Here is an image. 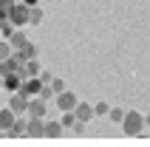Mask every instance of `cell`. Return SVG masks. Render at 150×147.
I'll use <instances>...</instances> for the list:
<instances>
[{
	"label": "cell",
	"instance_id": "obj_1",
	"mask_svg": "<svg viewBox=\"0 0 150 147\" xmlns=\"http://www.w3.org/2000/svg\"><path fill=\"white\" fill-rule=\"evenodd\" d=\"M122 133L125 136H142L144 133V116L139 110H127L122 116Z\"/></svg>",
	"mask_w": 150,
	"mask_h": 147
},
{
	"label": "cell",
	"instance_id": "obj_2",
	"mask_svg": "<svg viewBox=\"0 0 150 147\" xmlns=\"http://www.w3.org/2000/svg\"><path fill=\"white\" fill-rule=\"evenodd\" d=\"M8 20L17 25V28H23V25H28V6H25L23 0H17L14 6H11V11H8Z\"/></svg>",
	"mask_w": 150,
	"mask_h": 147
},
{
	"label": "cell",
	"instance_id": "obj_3",
	"mask_svg": "<svg viewBox=\"0 0 150 147\" xmlns=\"http://www.w3.org/2000/svg\"><path fill=\"white\" fill-rule=\"evenodd\" d=\"M25 136H31V139H45V122H42V116H28V122H25Z\"/></svg>",
	"mask_w": 150,
	"mask_h": 147
},
{
	"label": "cell",
	"instance_id": "obj_4",
	"mask_svg": "<svg viewBox=\"0 0 150 147\" xmlns=\"http://www.w3.org/2000/svg\"><path fill=\"white\" fill-rule=\"evenodd\" d=\"M42 85H45V82H42L40 76H23V88H20V90H23L25 96L31 99V96H40Z\"/></svg>",
	"mask_w": 150,
	"mask_h": 147
},
{
	"label": "cell",
	"instance_id": "obj_5",
	"mask_svg": "<svg viewBox=\"0 0 150 147\" xmlns=\"http://www.w3.org/2000/svg\"><path fill=\"white\" fill-rule=\"evenodd\" d=\"M3 76V90H8V93H14V90L23 88V74L20 71H11V74H0Z\"/></svg>",
	"mask_w": 150,
	"mask_h": 147
},
{
	"label": "cell",
	"instance_id": "obj_6",
	"mask_svg": "<svg viewBox=\"0 0 150 147\" xmlns=\"http://www.w3.org/2000/svg\"><path fill=\"white\" fill-rule=\"evenodd\" d=\"M54 105H57L59 110H74V107H76V96L65 88V90H59L57 96H54Z\"/></svg>",
	"mask_w": 150,
	"mask_h": 147
},
{
	"label": "cell",
	"instance_id": "obj_7",
	"mask_svg": "<svg viewBox=\"0 0 150 147\" xmlns=\"http://www.w3.org/2000/svg\"><path fill=\"white\" fill-rule=\"evenodd\" d=\"M8 107H11L14 113H25V110H28V96H25L23 90H14L11 99H8Z\"/></svg>",
	"mask_w": 150,
	"mask_h": 147
},
{
	"label": "cell",
	"instance_id": "obj_8",
	"mask_svg": "<svg viewBox=\"0 0 150 147\" xmlns=\"http://www.w3.org/2000/svg\"><path fill=\"white\" fill-rule=\"evenodd\" d=\"M45 110H48V102L45 99H40V96L28 99V110H25L28 116H45Z\"/></svg>",
	"mask_w": 150,
	"mask_h": 147
},
{
	"label": "cell",
	"instance_id": "obj_9",
	"mask_svg": "<svg viewBox=\"0 0 150 147\" xmlns=\"http://www.w3.org/2000/svg\"><path fill=\"white\" fill-rule=\"evenodd\" d=\"M74 113H76V119H79V122H85V124H88L93 116H96V113H93V105H88V102H76Z\"/></svg>",
	"mask_w": 150,
	"mask_h": 147
},
{
	"label": "cell",
	"instance_id": "obj_10",
	"mask_svg": "<svg viewBox=\"0 0 150 147\" xmlns=\"http://www.w3.org/2000/svg\"><path fill=\"white\" fill-rule=\"evenodd\" d=\"M14 119H17V113H14V110H11V107H3V110H0V130L6 133L8 127L14 124Z\"/></svg>",
	"mask_w": 150,
	"mask_h": 147
},
{
	"label": "cell",
	"instance_id": "obj_11",
	"mask_svg": "<svg viewBox=\"0 0 150 147\" xmlns=\"http://www.w3.org/2000/svg\"><path fill=\"white\" fill-rule=\"evenodd\" d=\"M8 42H11V48H14V51H23L25 45H28V37H25L20 28H14V34L8 37Z\"/></svg>",
	"mask_w": 150,
	"mask_h": 147
},
{
	"label": "cell",
	"instance_id": "obj_12",
	"mask_svg": "<svg viewBox=\"0 0 150 147\" xmlns=\"http://www.w3.org/2000/svg\"><path fill=\"white\" fill-rule=\"evenodd\" d=\"M25 122H28V119H14V124L6 130V136H11V139H20V136H25Z\"/></svg>",
	"mask_w": 150,
	"mask_h": 147
},
{
	"label": "cell",
	"instance_id": "obj_13",
	"mask_svg": "<svg viewBox=\"0 0 150 147\" xmlns=\"http://www.w3.org/2000/svg\"><path fill=\"white\" fill-rule=\"evenodd\" d=\"M62 130H65L62 122H48V124H45V139H59Z\"/></svg>",
	"mask_w": 150,
	"mask_h": 147
},
{
	"label": "cell",
	"instance_id": "obj_14",
	"mask_svg": "<svg viewBox=\"0 0 150 147\" xmlns=\"http://www.w3.org/2000/svg\"><path fill=\"white\" fill-rule=\"evenodd\" d=\"M40 62H37V59H25L23 62V76H40Z\"/></svg>",
	"mask_w": 150,
	"mask_h": 147
},
{
	"label": "cell",
	"instance_id": "obj_15",
	"mask_svg": "<svg viewBox=\"0 0 150 147\" xmlns=\"http://www.w3.org/2000/svg\"><path fill=\"white\" fill-rule=\"evenodd\" d=\"M28 23H31V25H40L42 23V8L40 6H31V8H28Z\"/></svg>",
	"mask_w": 150,
	"mask_h": 147
},
{
	"label": "cell",
	"instance_id": "obj_16",
	"mask_svg": "<svg viewBox=\"0 0 150 147\" xmlns=\"http://www.w3.org/2000/svg\"><path fill=\"white\" fill-rule=\"evenodd\" d=\"M11 51H14V48H11V42H8V40H3V37H0V59L11 57Z\"/></svg>",
	"mask_w": 150,
	"mask_h": 147
},
{
	"label": "cell",
	"instance_id": "obj_17",
	"mask_svg": "<svg viewBox=\"0 0 150 147\" xmlns=\"http://www.w3.org/2000/svg\"><path fill=\"white\" fill-rule=\"evenodd\" d=\"M23 54H25V59H37V54H40V48H37L34 42H28V45L23 48Z\"/></svg>",
	"mask_w": 150,
	"mask_h": 147
},
{
	"label": "cell",
	"instance_id": "obj_18",
	"mask_svg": "<svg viewBox=\"0 0 150 147\" xmlns=\"http://www.w3.org/2000/svg\"><path fill=\"white\" fill-rule=\"evenodd\" d=\"M51 88H54V96H57L59 90H65V79H57V76H51V82H48Z\"/></svg>",
	"mask_w": 150,
	"mask_h": 147
},
{
	"label": "cell",
	"instance_id": "obj_19",
	"mask_svg": "<svg viewBox=\"0 0 150 147\" xmlns=\"http://www.w3.org/2000/svg\"><path fill=\"white\" fill-rule=\"evenodd\" d=\"M108 110H110L108 102H96V105H93V113L96 116H108Z\"/></svg>",
	"mask_w": 150,
	"mask_h": 147
},
{
	"label": "cell",
	"instance_id": "obj_20",
	"mask_svg": "<svg viewBox=\"0 0 150 147\" xmlns=\"http://www.w3.org/2000/svg\"><path fill=\"white\" fill-rule=\"evenodd\" d=\"M108 116H110V119H113L116 124H122V116H125V113H122V107H110V110H108Z\"/></svg>",
	"mask_w": 150,
	"mask_h": 147
},
{
	"label": "cell",
	"instance_id": "obj_21",
	"mask_svg": "<svg viewBox=\"0 0 150 147\" xmlns=\"http://www.w3.org/2000/svg\"><path fill=\"white\" fill-rule=\"evenodd\" d=\"M23 3H25L28 8H31V6H40V0H23Z\"/></svg>",
	"mask_w": 150,
	"mask_h": 147
},
{
	"label": "cell",
	"instance_id": "obj_22",
	"mask_svg": "<svg viewBox=\"0 0 150 147\" xmlns=\"http://www.w3.org/2000/svg\"><path fill=\"white\" fill-rule=\"evenodd\" d=\"M144 124H150V113H147V116H144Z\"/></svg>",
	"mask_w": 150,
	"mask_h": 147
},
{
	"label": "cell",
	"instance_id": "obj_23",
	"mask_svg": "<svg viewBox=\"0 0 150 147\" xmlns=\"http://www.w3.org/2000/svg\"><path fill=\"white\" fill-rule=\"evenodd\" d=\"M0 68H3V59H0Z\"/></svg>",
	"mask_w": 150,
	"mask_h": 147
}]
</instances>
